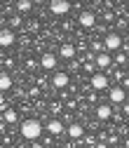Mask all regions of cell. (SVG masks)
Instances as JSON below:
<instances>
[{
  "label": "cell",
  "mask_w": 129,
  "mask_h": 148,
  "mask_svg": "<svg viewBox=\"0 0 129 148\" xmlns=\"http://www.w3.org/2000/svg\"><path fill=\"white\" fill-rule=\"evenodd\" d=\"M40 134H42V125L35 120V118H28V120L21 122V136H24V139H28V141H38Z\"/></svg>",
  "instance_id": "1"
},
{
  "label": "cell",
  "mask_w": 129,
  "mask_h": 148,
  "mask_svg": "<svg viewBox=\"0 0 129 148\" xmlns=\"http://www.w3.org/2000/svg\"><path fill=\"white\" fill-rule=\"evenodd\" d=\"M103 45H106V52H117V49H122V35H120V33H115V31L106 33Z\"/></svg>",
  "instance_id": "2"
},
{
  "label": "cell",
  "mask_w": 129,
  "mask_h": 148,
  "mask_svg": "<svg viewBox=\"0 0 129 148\" xmlns=\"http://www.w3.org/2000/svg\"><path fill=\"white\" fill-rule=\"evenodd\" d=\"M68 10H70V3H68V0H49V12H52V14L63 16V14H68Z\"/></svg>",
  "instance_id": "3"
},
{
  "label": "cell",
  "mask_w": 129,
  "mask_h": 148,
  "mask_svg": "<svg viewBox=\"0 0 129 148\" xmlns=\"http://www.w3.org/2000/svg\"><path fill=\"white\" fill-rule=\"evenodd\" d=\"M89 85L94 87V92H101V89H108L110 80H108L106 73H94V75H91V80H89Z\"/></svg>",
  "instance_id": "4"
},
{
  "label": "cell",
  "mask_w": 129,
  "mask_h": 148,
  "mask_svg": "<svg viewBox=\"0 0 129 148\" xmlns=\"http://www.w3.org/2000/svg\"><path fill=\"white\" fill-rule=\"evenodd\" d=\"M108 99H110V103H124V101H127V89H124V87H120V85L110 87Z\"/></svg>",
  "instance_id": "5"
},
{
  "label": "cell",
  "mask_w": 129,
  "mask_h": 148,
  "mask_svg": "<svg viewBox=\"0 0 129 148\" xmlns=\"http://www.w3.org/2000/svg\"><path fill=\"white\" fill-rule=\"evenodd\" d=\"M68 82H70V78H68V73H63V71H57L54 78H52V87L54 89H63V87H68Z\"/></svg>",
  "instance_id": "6"
},
{
  "label": "cell",
  "mask_w": 129,
  "mask_h": 148,
  "mask_svg": "<svg viewBox=\"0 0 129 148\" xmlns=\"http://www.w3.org/2000/svg\"><path fill=\"white\" fill-rule=\"evenodd\" d=\"M78 21H80L82 28H94V24H96V14L89 12V10H85V12L78 16Z\"/></svg>",
  "instance_id": "7"
},
{
  "label": "cell",
  "mask_w": 129,
  "mask_h": 148,
  "mask_svg": "<svg viewBox=\"0 0 129 148\" xmlns=\"http://www.w3.org/2000/svg\"><path fill=\"white\" fill-rule=\"evenodd\" d=\"M16 40V35L12 28H0V47H12Z\"/></svg>",
  "instance_id": "8"
},
{
  "label": "cell",
  "mask_w": 129,
  "mask_h": 148,
  "mask_svg": "<svg viewBox=\"0 0 129 148\" xmlns=\"http://www.w3.org/2000/svg\"><path fill=\"white\" fill-rule=\"evenodd\" d=\"M66 134H68L70 139H75V141H78V139L85 136V127H82L80 122H70V125L66 127Z\"/></svg>",
  "instance_id": "9"
},
{
  "label": "cell",
  "mask_w": 129,
  "mask_h": 148,
  "mask_svg": "<svg viewBox=\"0 0 129 148\" xmlns=\"http://www.w3.org/2000/svg\"><path fill=\"white\" fill-rule=\"evenodd\" d=\"M40 66H42L45 71H54V68H57V54L45 52L42 57H40Z\"/></svg>",
  "instance_id": "10"
},
{
  "label": "cell",
  "mask_w": 129,
  "mask_h": 148,
  "mask_svg": "<svg viewBox=\"0 0 129 148\" xmlns=\"http://www.w3.org/2000/svg\"><path fill=\"white\" fill-rule=\"evenodd\" d=\"M94 64H96V68H110V66H113V57H110V52L96 54V57H94Z\"/></svg>",
  "instance_id": "11"
},
{
  "label": "cell",
  "mask_w": 129,
  "mask_h": 148,
  "mask_svg": "<svg viewBox=\"0 0 129 148\" xmlns=\"http://www.w3.org/2000/svg\"><path fill=\"white\" fill-rule=\"evenodd\" d=\"M47 132H49L52 136H59V134H63V132H66V127H63V122H61V120L54 118V120H49V122H47Z\"/></svg>",
  "instance_id": "12"
},
{
  "label": "cell",
  "mask_w": 129,
  "mask_h": 148,
  "mask_svg": "<svg viewBox=\"0 0 129 148\" xmlns=\"http://www.w3.org/2000/svg\"><path fill=\"white\" fill-rule=\"evenodd\" d=\"M96 118L99 120H110L113 118V106L110 103H99L96 106Z\"/></svg>",
  "instance_id": "13"
},
{
  "label": "cell",
  "mask_w": 129,
  "mask_h": 148,
  "mask_svg": "<svg viewBox=\"0 0 129 148\" xmlns=\"http://www.w3.org/2000/svg\"><path fill=\"white\" fill-rule=\"evenodd\" d=\"M75 45H73V42H63L61 47H59V54H61V57L63 59H73V57H75Z\"/></svg>",
  "instance_id": "14"
},
{
  "label": "cell",
  "mask_w": 129,
  "mask_h": 148,
  "mask_svg": "<svg viewBox=\"0 0 129 148\" xmlns=\"http://www.w3.org/2000/svg\"><path fill=\"white\" fill-rule=\"evenodd\" d=\"M12 87V75L5 71H0V92H7Z\"/></svg>",
  "instance_id": "15"
},
{
  "label": "cell",
  "mask_w": 129,
  "mask_h": 148,
  "mask_svg": "<svg viewBox=\"0 0 129 148\" xmlns=\"http://www.w3.org/2000/svg\"><path fill=\"white\" fill-rule=\"evenodd\" d=\"M3 120H5L7 125H14L16 120H19V115H16V110H14V108H7L5 113H3Z\"/></svg>",
  "instance_id": "16"
},
{
  "label": "cell",
  "mask_w": 129,
  "mask_h": 148,
  "mask_svg": "<svg viewBox=\"0 0 129 148\" xmlns=\"http://www.w3.org/2000/svg\"><path fill=\"white\" fill-rule=\"evenodd\" d=\"M33 0H16V12H31Z\"/></svg>",
  "instance_id": "17"
},
{
  "label": "cell",
  "mask_w": 129,
  "mask_h": 148,
  "mask_svg": "<svg viewBox=\"0 0 129 148\" xmlns=\"http://www.w3.org/2000/svg\"><path fill=\"white\" fill-rule=\"evenodd\" d=\"M0 110H7V101H5V97H3V92H0Z\"/></svg>",
  "instance_id": "18"
},
{
  "label": "cell",
  "mask_w": 129,
  "mask_h": 148,
  "mask_svg": "<svg viewBox=\"0 0 129 148\" xmlns=\"http://www.w3.org/2000/svg\"><path fill=\"white\" fill-rule=\"evenodd\" d=\"M122 110H124V115H129V101H124V103H122Z\"/></svg>",
  "instance_id": "19"
},
{
  "label": "cell",
  "mask_w": 129,
  "mask_h": 148,
  "mask_svg": "<svg viewBox=\"0 0 129 148\" xmlns=\"http://www.w3.org/2000/svg\"><path fill=\"white\" fill-rule=\"evenodd\" d=\"M5 127H7V122H5V120H0V134H5Z\"/></svg>",
  "instance_id": "20"
},
{
  "label": "cell",
  "mask_w": 129,
  "mask_h": 148,
  "mask_svg": "<svg viewBox=\"0 0 129 148\" xmlns=\"http://www.w3.org/2000/svg\"><path fill=\"white\" fill-rule=\"evenodd\" d=\"M31 148H42V143H40V141H33V143H31Z\"/></svg>",
  "instance_id": "21"
},
{
  "label": "cell",
  "mask_w": 129,
  "mask_h": 148,
  "mask_svg": "<svg viewBox=\"0 0 129 148\" xmlns=\"http://www.w3.org/2000/svg\"><path fill=\"white\" fill-rule=\"evenodd\" d=\"M122 87H124V89H129V75L124 78V82H122Z\"/></svg>",
  "instance_id": "22"
},
{
  "label": "cell",
  "mask_w": 129,
  "mask_h": 148,
  "mask_svg": "<svg viewBox=\"0 0 129 148\" xmlns=\"http://www.w3.org/2000/svg\"><path fill=\"white\" fill-rule=\"evenodd\" d=\"M96 148H108V146L106 143H96Z\"/></svg>",
  "instance_id": "23"
},
{
  "label": "cell",
  "mask_w": 129,
  "mask_h": 148,
  "mask_svg": "<svg viewBox=\"0 0 129 148\" xmlns=\"http://www.w3.org/2000/svg\"><path fill=\"white\" fill-rule=\"evenodd\" d=\"M124 148H129V139H127V141H124Z\"/></svg>",
  "instance_id": "24"
},
{
  "label": "cell",
  "mask_w": 129,
  "mask_h": 148,
  "mask_svg": "<svg viewBox=\"0 0 129 148\" xmlns=\"http://www.w3.org/2000/svg\"><path fill=\"white\" fill-rule=\"evenodd\" d=\"M127 75H129V64H127Z\"/></svg>",
  "instance_id": "25"
},
{
  "label": "cell",
  "mask_w": 129,
  "mask_h": 148,
  "mask_svg": "<svg viewBox=\"0 0 129 148\" xmlns=\"http://www.w3.org/2000/svg\"><path fill=\"white\" fill-rule=\"evenodd\" d=\"M127 42H129V31H127Z\"/></svg>",
  "instance_id": "26"
},
{
  "label": "cell",
  "mask_w": 129,
  "mask_h": 148,
  "mask_svg": "<svg viewBox=\"0 0 129 148\" xmlns=\"http://www.w3.org/2000/svg\"><path fill=\"white\" fill-rule=\"evenodd\" d=\"M127 57H129V47H127Z\"/></svg>",
  "instance_id": "27"
},
{
  "label": "cell",
  "mask_w": 129,
  "mask_h": 148,
  "mask_svg": "<svg viewBox=\"0 0 129 148\" xmlns=\"http://www.w3.org/2000/svg\"><path fill=\"white\" fill-rule=\"evenodd\" d=\"M0 148H5V146H3V143H0Z\"/></svg>",
  "instance_id": "28"
}]
</instances>
